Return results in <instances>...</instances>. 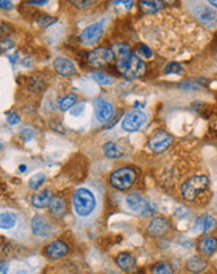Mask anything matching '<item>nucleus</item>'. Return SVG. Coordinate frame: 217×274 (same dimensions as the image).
Listing matches in <instances>:
<instances>
[{
	"mask_svg": "<svg viewBox=\"0 0 217 274\" xmlns=\"http://www.w3.org/2000/svg\"><path fill=\"white\" fill-rule=\"evenodd\" d=\"M33 233L39 237H48L50 233V223L43 216H35L32 221Z\"/></svg>",
	"mask_w": 217,
	"mask_h": 274,
	"instance_id": "15",
	"label": "nucleus"
},
{
	"mask_svg": "<svg viewBox=\"0 0 217 274\" xmlns=\"http://www.w3.org/2000/svg\"><path fill=\"white\" fill-rule=\"evenodd\" d=\"M147 121V117L140 110H134L124 117L123 129L127 132H136L143 127Z\"/></svg>",
	"mask_w": 217,
	"mask_h": 274,
	"instance_id": "6",
	"label": "nucleus"
},
{
	"mask_svg": "<svg viewBox=\"0 0 217 274\" xmlns=\"http://www.w3.org/2000/svg\"><path fill=\"white\" fill-rule=\"evenodd\" d=\"M13 8V3L10 0H0V9H5V10H9V9Z\"/></svg>",
	"mask_w": 217,
	"mask_h": 274,
	"instance_id": "39",
	"label": "nucleus"
},
{
	"mask_svg": "<svg viewBox=\"0 0 217 274\" xmlns=\"http://www.w3.org/2000/svg\"><path fill=\"white\" fill-rule=\"evenodd\" d=\"M21 135L24 136L25 141H29L30 138H33V137H34V132H33V130H30V129H29V131H28V129H24L23 132H21Z\"/></svg>",
	"mask_w": 217,
	"mask_h": 274,
	"instance_id": "40",
	"label": "nucleus"
},
{
	"mask_svg": "<svg viewBox=\"0 0 217 274\" xmlns=\"http://www.w3.org/2000/svg\"><path fill=\"white\" fill-rule=\"evenodd\" d=\"M74 208L80 217H86L91 213L96 207V200L91 191L88 188H79L75 191L72 197Z\"/></svg>",
	"mask_w": 217,
	"mask_h": 274,
	"instance_id": "2",
	"label": "nucleus"
},
{
	"mask_svg": "<svg viewBox=\"0 0 217 274\" xmlns=\"http://www.w3.org/2000/svg\"><path fill=\"white\" fill-rule=\"evenodd\" d=\"M97 0H69V3L72 4L77 9H86L94 5Z\"/></svg>",
	"mask_w": 217,
	"mask_h": 274,
	"instance_id": "29",
	"label": "nucleus"
},
{
	"mask_svg": "<svg viewBox=\"0 0 217 274\" xmlns=\"http://www.w3.org/2000/svg\"><path fill=\"white\" fill-rule=\"evenodd\" d=\"M45 253L49 258L52 259H59V258L65 257L69 253V247L65 243L61 240H55V242L50 243L45 248Z\"/></svg>",
	"mask_w": 217,
	"mask_h": 274,
	"instance_id": "13",
	"label": "nucleus"
},
{
	"mask_svg": "<svg viewBox=\"0 0 217 274\" xmlns=\"http://www.w3.org/2000/svg\"><path fill=\"white\" fill-rule=\"evenodd\" d=\"M200 251L205 256H211L217 251V240L214 237H206L200 242Z\"/></svg>",
	"mask_w": 217,
	"mask_h": 274,
	"instance_id": "21",
	"label": "nucleus"
},
{
	"mask_svg": "<svg viewBox=\"0 0 217 274\" xmlns=\"http://www.w3.org/2000/svg\"><path fill=\"white\" fill-rule=\"evenodd\" d=\"M46 180V176L44 173H37L35 176H33L32 180L29 181V186H30V188L32 189H37L45 182Z\"/></svg>",
	"mask_w": 217,
	"mask_h": 274,
	"instance_id": "27",
	"label": "nucleus"
},
{
	"mask_svg": "<svg viewBox=\"0 0 217 274\" xmlns=\"http://www.w3.org/2000/svg\"><path fill=\"white\" fill-rule=\"evenodd\" d=\"M86 105L85 103H79V105H75L72 106V110H70V114L72 115V116H80V115H83L84 110H85Z\"/></svg>",
	"mask_w": 217,
	"mask_h": 274,
	"instance_id": "35",
	"label": "nucleus"
},
{
	"mask_svg": "<svg viewBox=\"0 0 217 274\" xmlns=\"http://www.w3.org/2000/svg\"><path fill=\"white\" fill-rule=\"evenodd\" d=\"M46 3H49V0H30L29 4H34V5H45Z\"/></svg>",
	"mask_w": 217,
	"mask_h": 274,
	"instance_id": "42",
	"label": "nucleus"
},
{
	"mask_svg": "<svg viewBox=\"0 0 217 274\" xmlns=\"http://www.w3.org/2000/svg\"><path fill=\"white\" fill-rule=\"evenodd\" d=\"M116 263L117 266L120 267L124 272H127V273H130V272H132L136 268V260H135V258L129 253L119 254L116 257Z\"/></svg>",
	"mask_w": 217,
	"mask_h": 274,
	"instance_id": "16",
	"label": "nucleus"
},
{
	"mask_svg": "<svg viewBox=\"0 0 217 274\" xmlns=\"http://www.w3.org/2000/svg\"><path fill=\"white\" fill-rule=\"evenodd\" d=\"M163 0H140V9L145 14H156L163 10Z\"/></svg>",
	"mask_w": 217,
	"mask_h": 274,
	"instance_id": "19",
	"label": "nucleus"
},
{
	"mask_svg": "<svg viewBox=\"0 0 217 274\" xmlns=\"http://www.w3.org/2000/svg\"><path fill=\"white\" fill-rule=\"evenodd\" d=\"M210 181L206 176H194V177L189 178L181 187V193L182 197L189 202L196 200V197L200 193L205 192L209 188Z\"/></svg>",
	"mask_w": 217,
	"mask_h": 274,
	"instance_id": "3",
	"label": "nucleus"
},
{
	"mask_svg": "<svg viewBox=\"0 0 217 274\" xmlns=\"http://www.w3.org/2000/svg\"><path fill=\"white\" fill-rule=\"evenodd\" d=\"M17 57H18V54H14L10 56V61H12V64H14L15 61H17Z\"/></svg>",
	"mask_w": 217,
	"mask_h": 274,
	"instance_id": "43",
	"label": "nucleus"
},
{
	"mask_svg": "<svg viewBox=\"0 0 217 274\" xmlns=\"http://www.w3.org/2000/svg\"><path fill=\"white\" fill-rule=\"evenodd\" d=\"M49 209H50V213H52L53 217L61 218L66 212L65 201L63 198L53 197L50 203H49Z\"/></svg>",
	"mask_w": 217,
	"mask_h": 274,
	"instance_id": "18",
	"label": "nucleus"
},
{
	"mask_svg": "<svg viewBox=\"0 0 217 274\" xmlns=\"http://www.w3.org/2000/svg\"><path fill=\"white\" fill-rule=\"evenodd\" d=\"M137 52H139V54H140L143 57H145V59H151L152 57L151 49H150L149 46L144 45V44H141V45L137 46Z\"/></svg>",
	"mask_w": 217,
	"mask_h": 274,
	"instance_id": "33",
	"label": "nucleus"
},
{
	"mask_svg": "<svg viewBox=\"0 0 217 274\" xmlns=\"http://www.w3.org/2000/svg\"><path fill=\"white\" fill-rule=\"evenodd\" d=\"M172 145V136L166 131H157L150 137L149 149L155 154H163Z\"/></svg>",
	"mask_w": 217,
	"mask_h": 274,
	"instance_id": "5",
	"label": "nucleus"
},
{
	"mask_svg": "<svg viewBox=\"0 0 217 274\" xmlns=\"http://www.w3.org/2000/svg\"><path fill=\"white\" fill-rule=\"evenodd\" d=\"M126 203H127V207H129L134 213L139 214V216H143V217H147L152 212L149 202L139 193L129 194L127 198H126Z\"/></svg>",
	"mask_w": 217,
	"mask_h": 274,
	"instance_id": "7",
	"label": "nucleus"
},
{
	"mask_svg": "<svg viewBox=\"0 0 217 274\" xmlns=\"http://www.w3.org/2000/svg\"><path fill=\"white\" fill-rule=\"evenodd\" d=\"M114 4H119V5L125 6L126 10H131L132 6H134V0H114Z\"/></svg>",
	"mask_w": 217,
	"mask_h": 274,
	"instance_id": "36",
	"label": "nucleus"
},
{
	"mask_svg": "<svg viewBox=\"0 0 217 274\" xmlns=\"http://www.w3.org/2000/svg\"><path fill=\"white\" fill-rule=\"evenodd\" d=\"M25 169H26V166L21 165V166H20V172H25Z\"/></svg>",
	"mask_w": 217,
	"mask_h": 274,
	"instance_id": "45",
	"label": "nucleus"
},
{
	"mask_svg": "<svg viewBox=\"0 0 217 274\" xmlns=\"http://www.w3.org/2000/svg\"><path fill=\"white\" fill-rule=\"evenodd\" d=\"M194 231L196 232V233L197 232H203V217L197 218L196 222H195Z\"/></svg>",
	"mask_w": 217,
	"mask_h": 274,
	"instance_id": "38",
	"label": "nucleus"
},
{
	"mask_svg": "<svg viewBox=\"0 0 217 274\" xmlns=\"http://www.w3.org/2000/svg\"><path fill=\"white\" fill-rule=\"evenodd\" d=\"M4 149V145H3V142H1V141H0V151H1V150Z\"/></svg>",
	"mask_w": 217,
	"mask_h": 274,
	"instance_id": "47",
	"label": "nucleus"
},
{
	"mask_svg": "<svg viewBox=\"0 0 217 274\" xmlns=\"http://www.w3.org/2000/svg\"><path fill=\"white\" fill-rule=\"evenodd\" d=\"M170 228H171V224L167 220L163 217H157L150 222L149 227H147V233L155 238H160L163 237L166 233H169Z\"/></svg>",
	"mask_w": 217,
	"mask_h": 274,
	"instance_id": "12",
	"label": "nucleus"
},
{
	"mask_svg": "<svg viewBox=\"0 0 217 274\" xmlns=\"http://www.w3.org/2000/svg\"><path fill=\"white\" fill-rule=\"evenodd\" d=\"M95 117L100 123H106L110 121V119L114 115V106L110 101L105 99H99L95 101Z\"/></svg>",
	"mask_w": 217,
	"mask_h": 274,
	"instance_id": "10",
	"label": "nucleus"
},
{
	"mask_svg": "<svg viewBox=\"0 0 217 274\" xmlns=\"http://www.w3.org/2000/svg\"><path fill=\"white\" fill-rule=\"evenodd\" d=\"M152 273L155 274H171L172 273V267L170 266L169 263H159L152 268Z\"/></svg>",
	"mask_w": 217,
	"mask_h": 274,
	"instance_id": "28",
	"label": "nucleus"
},
{
	"mask_svg": "<svg viewBox=\"0 0 217 274\" xmlns=\"http://www.w3.org/2000/svg\"><path fill=\"white\" fill-rule=\"evenodd\" d=\"M194 15L196 19L205 26H215L217 24V13L214 8L205 5V4H199L194 8Z\"/></svg>",
	"mask_w": 217,
	"mask_h": 274,
	"instance_id": "8",
	"label": "nucleus"
},
{
	"mask_svg": "<svg viewBox=\"0 0 217 274\" xmlns=\"http://www.w3.org/2000/svg\"><path fill=\"white\" fill-rule=\"evenodd\" d=\"M92 80L96 81L97 84H100V85L103 86H108L111 85L112 83H114V79H112L110 75L105 74V72H94V74L91 75Z\"/></svg>",
	"mask_w": 217,
	"mask_h": 274,
	"instance_id": "24",
	"label": "nucleus"
},
{
	"mask_svg": "<svg viewBox=\"0 0 217 274\" xmlns=\"http://www.w3.org/2000/svg\"><path fill=\"white\" fill-rule=\"evenodd\" d=\"M114 56L112 50H108L106 48H97L89 54L88 63L92 68H101L106 64L111 63L114 60Z\"/></svg>",
	"mask_w": 217,
	"mask_h": 274,
	"instance_id": "9",
	"label": "nucleus"
},
{
	"mask_svg": "<svg viewBox=\"0 0 217 274\" xmlns=\"http://www.w3.org/2000/svg\"><path fill=\"white\" fill-rule=\"evenodd\" d=\"M163 1H166V3H169V4H174L176 0H163Z\"/></svg>",
	"mask_w": 217,
	"mask_h": 274,
	"instance_id": "46",
	"label": "nucleus"
},
{
	"mask_svg": "<svg viewBox=\"0 0 217 274\" xmlns=\"http://www.w3.org/2000/svg\"><path fill=\"white\" fill-rule=\"evenodd\" d=\"M8 271H9V263L0 262V274L8 273Z\"/></svg>",
	"mask_w": 217,
	"mask_h": 274,
	"instance_id": "41",
	"label": "nucleus"
},
{
	"mask_svg": "<svg viewBox=\"0 0 217 274\" xmlns=\"http://www.w3.org/2000/svg\"><path fill=\"white\" fill-rule=\"evenodd\" d=\"M103 152L106 157L110 158V160H117V158L123 157L124 149L119 143L110 141V142H106L103 146Z\"/></svg>",
	"mask_w": 217,
	"mask_h": 274,
	"instance_id": "17",
	"label": "nucleus"
},
{
	"mask_svg": "<svg viewBox=\"0 0 217 274\" xmlns=\"http://www.w3.org/2000/svg\"><path fill=\"white\" fill-rule=\"evenodd\" d=\"M111 50L119 59L130 54V46L127 44H115Z\"/></svg>",
	"mask_w": 217,
	"mask_h": 274,
	"instance_id": "25",
	"label": "nucleus"
},
{
	"mask_svg": "<svg viewBox=\"0 0 217 274\" xmlns=\"http://www.w3.org/2000/svg\"><path fill=\"white\" fill-rule=\"evenodd\" d=\"M76 99H77L76 95L74 94H70L66 97H64L60 103V109L63 110V111H68V110H70L72 106L75 105V103H76Z\"/></svg>",
	"mask_w": 217,
	"mask_h": 274,
	"instance_id": "26",
	"label": "nucleus"
},
{
	"mask_svg": "<svg viewBox=\"0 0 217 274\" xmlns=\"http://www.w3.org/2000/svg\"><path fill=\"white\" fill-rule=\"evenodd\" d=\"M116 68L121 75L126 79H139L145 74L146 65L140 57L136 55L129 54L120 57L116 63Z\"/></svg>",
	"mask_w": 217,
	"mask_h": 274,
	"instance_id": "1",
	"label": "nucleus"
},
{
	"mask_svg": "<svg viewBox=\"0 0 217 274\" xmlns=\"http://www.w3.org/2000/svg\"><path fill=\"white\" fill-rule=\"evenodd\" d=\"M36 23H37V25L41 26V28H48V26H50L54 23H56V19L53 17H49V15H41L40 17H37Z\"/></svg>",
	"mask_w": 217,
	"mask_h": 274,
	"instance_id": "30",
	"label": "nucleus"
},
{
	"mask_svg": "<svg viewBox=\"0 0 217 274\" xmlns=\"http://www.w3.org/2000/svg\"><path fill=\"white\" fill-rule=\"evenodd\" d=\"M8 123L9 125H17V123H19V121H20V117H19V115L15 114V112H12V114H9L8 116Z\"/></svg>",
	"mask_w": 217,
	"mask_h": 274,
	"instance_id": "37",
	"label": "nucleus"
},
{
	"mask_svg": "<svg viewBox=\"0 0 217 274\" xmlns=\"http://www.w3.org/2000/svg\"><path fill=\"white\" fill-rule=\"evenodd\" d=\"M104 33V25L103 23H95L92 25L88 26V28L81 33V41L85 45H94L97 41L100 40V37L103 36Z\"/></svg>",
	"mask_w": 217,
	"mask_h": 274,
	"instance_id": "11",
	"label": "nucleus"
},
{
	"mask_svg": "<svg viewBox=\"0 0 217 274\" xmlns=\"http://www.w3.org/2000/svg\"><path fill=\"white\" fill-rule=\"evenodd\" d=\"M136 180V172L130 167H123L117 169L110 176V183L119 191H126L134 185Z\"/></svg>",
	"mask_w": 217,
	"mask_h": 274,
	"instance_id": "4",
	"label": "nucleus"
},
{
	"mask_svg": "<svg viewBox=\"0 0 217 274\" xmlns=\"http://www.w3.org/2000/svg\"><path fill=\"white\" fill-rule=\"evenodd\" d=\"M203 217V232H209L216 226V220L211 216H202Z\"/></svg>",
	"mask_w": 217,
	"mask_h": 274,
	"instance_id": "32",
	"label": "nucleus"
},
{
	"mask_svg": "<svg viewBox=\"0 0 217 274\" xmlns=\"http://www.w3.org/2000/svg\"><path fill=\"white\" fill-rule=\"evenodd\" d=\"M52 198H53L52 192L49 191V189H43V191H40L39 193H36L34 197H33L32 203L34 207H36V208H45V207H48L49 206Z\"/></svg>",
	"mask_w": 217,
	"mask_h": 274,
	"instance_id": "20",
	"label": "nucleus"
},
{
	"mask_svg": "<svg viewBox=\"0 0 217 274\" xmlns=\"http://www.w3.org/2000/svg\"><path fill=\"white\" fill-rule=\"evenodd\" d=\"M17 222H18V218L14 213H10V212L0 213V228L1 229L14 228Z\"/></svg>",
	"mask_w": 217,
	"mask_h": 274,
	"instance_id": "23",
	"label": "nucleus"
},
{
	"mask_svg": "<svg viewBox=\"0 0 217 274\" xmlns=\"http://www.w3.org/2000/svg\"><path fill=\"white\" fill-rule=\"evenodd\" d=\"M180 87L183 90H192V91H196V90L200 89L201 85L199 83H196V81H186V83L181 84Z\"/></svg>",
	"mask_w": 217,
	"mask_h": 274,
	"instance_id": "34",
	"label": "nucleus"
},
{
	"mask_svg": "<svg viewBox=\"0 0 217 274\" xmlns=\"http://www.w3.org/2000/svg\"><path fill=\"white\" fill-rule=\"evenodd\" d=\"M54 68L55 71L61 76H72L76 72V68L72 64V61L65 59V57H57L54 61Z\"/></svg>",
	"mask_w": 217,
	"mask_h": 274,
	"instance_id": "14",
	"label": "nucleus"
},
{
	"mask_svg": "<svg viewBox=\"0 0 217 274\" xmlns=\"http://www.w3.org/2000/svg\"><path fill=\"white\" fill-rule=\"evenodd\" d=\"M206 267H207V263L199 257L190 258V259L187 260V263H186L187 271L192 272V273H201V272L205 271Z\"/></svg>",
	"mask_w": 217,
	"mask_h": 274,
	"instance_id": "22",
	"label": "nucleus"
},
{
	"mask_svg": "<svg viewBox=\"0 0 217 274\" xmlns=\"http://www.w3.org/2000/svg\"><path fill=\"white\" fill-rule=\"evenodd\" d=\"M209 3L211 4V5L214 6V8L217 9V0H209Z\"/></svg>",
	"mask_w": 217,
	"mask_h": 274,
	"instance_id": "44",
	"label": "nucleus"
},
{
	"mask_svg": "<svg viewBox=\"0 0 217 274\" xmlns=\"http://www.w3.org/2000/svg\"><path fill=\"white\" fill-rule=\"evenodd\" d=\"M182 68H181L180 64L177 63H170L165 66V70H163V74L170 75V74H180Z\"/></svg>",
	"mask_w": 217,
	"mask_h": 274,
	"instance_id": "31",
	"label": "nucleus"
}]
</instances>
